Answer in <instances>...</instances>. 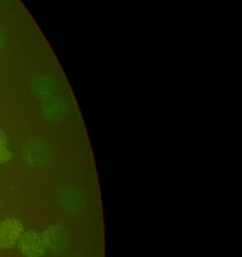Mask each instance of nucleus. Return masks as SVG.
<instances>
[{
    "label": "nucleus",
    "mask_w": 242,
    "mask_h": 257,
    "mask_svg": "<svg viewBox=\"0 0 242 257\" xmlns=\"http://www.w3.org/2000/svg\"><path fill=\"white\" fill-rule=\"evenodd\" d=\"M18 247L26 257H42L47 251L42 234L36 231L23 232L18 241Z\"/></svg>",
    "instance_id": "nucleus-2"
},
{
    "label": "nucleus",
    "mask_w": 242,
    "mask_h": 257,
    "mask_svg": "<svg viewBox=\"0 0 242 257\" xmlns=\"http://www.w3.org/2000/svg\"><path fill=\"white\" fill-rule=\"evenodd\" d=\"M12 159V152L8 148V140L0 130V163H7Z\"/></svg>",
    "instance_id": "nucleus-4"
},
{
    "label": "nucleus",
    "mask_w": 242,
    "mask_h": 257,
    "mask_svg": "<svg viewBox=\"0 0 242 257\" xmlns=\"http://www.w3.org/2000/svg\"><path fill=\"white\" fill-rule=\"evenodd\" d=\"M23 232V224L18 219H4L0 223V248L9 249L16 247Z\"/></svg>",
    "instance_id": "nucleus-1"
},
{
    "label": "nucleus",
    "mask_w": 242,
    "mask_h": 257,
    "mask_svg": "<svg viewBox=\"0 0 242 257\" xmlns=\"http://www.w3.org/2000/svg\"><path fill=\"white\" fill-rule=\"evenodd\" d=\"M42 238H43L46 247H49L53 251H63V248L66 247V242H67L65 229L61 226H52L47 228L42 233Z\"/></svg>",
    "instance_id": "nucleus-3"
}]
</instances>
